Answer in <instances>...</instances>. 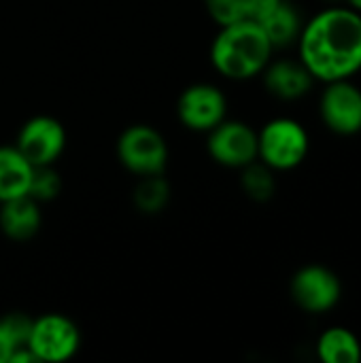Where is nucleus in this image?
Segmentation results:
<instances>
[{"label":"nucleus","instance_id":"obj_1","mask_svg":"<svg viewBox=\"0 0 361 363\" xmlns=\"http://www.w3.org/2000/svg\"><path fill=\"white\" fill-rule=\"evenodd\" d=\"M298 47L315 81L351 79L361 70V13L345 6L321 11L302 26Z\"/></svg>","mask_w":361,"mask_h":363},{"label":"nucleus","instance_id":"obj_2","mask_svg":"<svg viewBox=\"0 0 361 363\" xmlns=\"http://www.w3.org/2000/svg\"><path fill=\"white\" fill-rule=\"evenodd\" d=\"M272 51L274 47L262 26L253 19H240L219 26L211 45V64L230 81H249L264 72Z\"/></svg>","mask_w":361,"mask_h":363},{"label":"nucleus","instance_id":"obj_3","mask_svg":"<svg viewBox=\"0 0 361 363\" xmlns=\"http://www.w3.org/2000/svg\"><path fill=\"white\" fill-rule=\"evenodd\" d=\"M309 153V134L304 125L291 117L270 119L257 132V160L268 168L294 170Z\"/></svg>","mask_w":361,"mask_h":363},{"label":"nucleus","instance_id":"obj_4","mask_svg":"<svg viewBox=\"0 0 361 363\" xmlns=\"http://www.w3.org/2000/svg\"><path fill=\"white\" fill-rule=\"evenodd\" d=\"M115 153L119 164L136 174H164L168 164V145L160 130L147 123H136L126 128L115 145Z\"/></svg>","mask_w":361,"mask_h":363},{"label":"nucleus","instance_id":"obj_5","mask_svg":"<svg viewBox=\"0 0 361 363\" xmlns=\"http://www.w3.org/2000/svg\"><path fill=\"white\" fill-rule=\"evenodd\" d=\"M28 349L32 351L36 362H68L81 349V332L70 317L60 313H47L32 319Z\"/></svg>","mask_w":361,"mask_h":363},{"label":"nucleus","instance_id":"obj_6","mask_svg":"<svg viewBox=\"0 0 361 363\" xmlns=\"http://www.w3.org/2000/svg\"><path fill=\"white\" fill-rule=\"evenodd\" d=\"M206 134L209 155L219 166L240 170L257 160V132L249 123L226 117Z\"/></svg>","mask_w":361,"mask_h":363},{"label":"nucleus","instance_id":"obj_7","mask_svg":"<svg viewBox=\"0 0 361 363\" xmlns=\"http://www.w3.org/2000/svg\"><path fill=\"white\" fill-rule=\"evenodd\" d=\"M177 117L191 132H211L228 117V98L213 83H194L177 100Z\"/></svg>","mask_w":361,"mask_h":363},{"label":"nucleus","instance_id":"obj_8","mask_svg":"<svg viewBox=\"0 0 361 363\" xmlns=\"http://www.w3.org/2000/svg\"><path fill=\"white\" fill-rule=\"evenodd\" d=\"M15 147L34 168L53 166L66 149V130L55 117L36 115L19 128Z\"/></svg>","mask_w":361,"mask_h":363},{"label":"nucleus","instance_id":"obj_9","mask_svg":"<svg viewBox=\"0 0 361 363\" xmlns=\"http://www.w3.org/2000/svg\"><path fill=\"white\" fill-rule=\"evenodd\" d=\"M340 296L343 285L338 277L326 266H304L291 279L294 302L311 315L332 311L340 302Z\"/></svg>","mask_w":361,"mask_h":363},{"label":"nucleus","instance_id":"obj_10","mask_svg":"<svg viewBox=\"0 0 361 363\" xmlns=\"http://www.w3.org/2000/svg\"><path fill=\"white\" fill-rule=\"evenodd\" d=\"M321 119L340 136L361 132V89L351 79L328 83L321 96Z\"/></svg>","mask_w":361,"mask_h":363},{"label":"nucleus","instance_id":"obj_11","mask_svg":"<svg viewBox=\"0 0 361 363\" xmlns=\"http://www.w3.org/2000/svg\"><path fill=\"white\" fill-rule=\"evenodd\" d=\"M264 85L279 100H300L313 89V74L302 62L279 60L264 68Z\"/></svg>","mask_w":361,"mask_h":363},{"label":"nucleus","instance_id":"obj_12","mask_svg":"<svg viewBox=\"0 0 361 363\" xmlns=\"http://www.w3.org/2000/svg\"><path fill=\"white\" fill-rule=\"evenodd\" d=\"M43 225V213L40 204L30 198H13L6 202H0V230L6 238L15 242H26L38 234Z\"/></svg>","mask_w":361,"mask_h":363},{"label":"nucleus","instance_id":"obj_13","mask_svg":"<svg viewBox=\"0 0 361 363\" xmlns=\"http://www.w3.org/2000/svg\"><path fill=\"white\" fill-rule=\"evenodd\" d=\"M34 166L15 145L0 147V202L28 196Z\"/></svg>","mask_w":361,"mask_h":363},{"label":"nucleus","instance_id":"obj_14","mask_svg":"<svg viewBox=\"0 0 361 363\" xmlns=\"http://www.w3.org/2000/svg\"><path fill=\"white\" fill-rule=\"evenodd\" d=\"M262 26V30L266 32L270 45L274 49H281V47H289L291 43L298 40L300 36V30H302V17L298 13V9L287 2V0H281L262 21H257Z\"/></svg>","mask_w":361,"mask_h":363},{"label":"nucleus","instance_id":"obj_15","mask_svg":"<svg viewBox=\"0 0 361 363\" xmlns=\"http://www.w3.org/2000/svg\"><path fill=\"white\" fill-rule=\"evenodd\" d=\"M317 355L323 363H360L361 342L347 328H330L317 340Z\"/></svg>","mask_w":361,"mask_h":363},{"label":"nucleus","instance_id":"obj_16","mask_svg":"<svg viewBox=\"0 0 361 363\" xmlns=\"http://www.w3.org/2000/svg\"><path fill=\"white\" fill-rule=\"evenodd\" d=\"M132 202L138 213L143 215H157L170 202V185L164 174H149L140 177L138 185L134 187Z\"/></svg>","mask_w":361,"mask_h":363},{"label":"nucleus","instance_id":"obj_17","mask_svg":"<svg viewBox=\"0 0 361 363\" xmlns=\"http://www.w3.org/2000/svg\"><path fill=\"white\" fill-rule=\"evenodd\" d=\"M240 187L243 191L253 200V202H268L274 191H277V181H274V170L255 160L253 164L240 168Z\"/></svg>","mask_w":361,"mask_h":363},{"label":"nucleus","instance_id":"obj_18","mask_svg":"<svg viewBox=\"0 0 361 363\" xmlns=\"http://www.w3.org/2000/svg\"><path fill=\"white\" fill-rule=\"evenodd\" d=\"M60 191H62V179L53 170V166L34 168L32 183H30V191H28L30 198H34L38 204H43V202L55 200L60 196Z\"/></svg>","mask_w":361,"mask_h":363},{"label":"nucleus","instance_id":"obj_19","mask_svg":"<svg viewBox=\"0 0 361 363\" xmlns=\"http://www.w3.org/2000/svg\"><path fill=\"white\" fill-rule=\"evenodd\" d=\"M0 325L11 342L13 349L28 347L30 330H32V319L23 313H9L0 319Z\"/></svg>","mask_w":361,"mask_h":363},{"label":"nucleus","instance_id":"obj_20","mask_svg":"<svg viewBox=\"0 0 361 363\" xmlns=\"http://www.w3.org/2000/svg\"><path fill=\"white\" fill-rule=\"evenodd\" d=\"M204 4L217 26H228L245 19L240 0H204Z\"/></svg>","mask_w":361,"mask_h":363},{"label":"nucleus","instance_id":"obj_21","mask_svg":"<svg viewBox=\"0 0 361 363\" xmlns=\"http://www.w3.org/2000/svg\"><path fill=\"white\" fill-rule=\"evenodd\" d=\"M281 0H240L245 19H253V21H262Z\"/></svg>","mask_w":361,"mask_h":363},{"label":"nucleus","instance_id":"obj_22","mask_svg":"<svg viewBox=\"0 0 361 363\" xmlns=\"http://www.w3.org/2000/svg\"><path fill=\"white\" fill-rule=\"evenodd\" d=\"M11 353H13V347H11V342H9V338H6V334H4V330L0 325V363L9 362Z\"/></svg>","mask_w":361,"mask_h":363},{"label":"nucleus","instance_id":"obj_23","mask_svg":"<svg viewBox=\"0 0 361 363\" xmlns=\"http://www.w3.org/2000/svg\"><path fill=\"white\" fill-rule=\"evenodd\" d=\"M347 2L351 4V9H353V11L361 13V0H347Z\"/></svg>","mask_w":361,"mask_h":363},{"label":"nucleus","instance_id":"obj_24","mask_svg":"<svg viewBox=\"0 0 361 363\" xmlns=\"http://www.w3.org/2000/svg\"><path fill=\"white\" fill-rule=\"evenodd\" d=\"M336 2H340V0H336ZM345 2H347V0H345Z\"/></svg>","mask_w":361,"mask_h":363}]
</instances>
